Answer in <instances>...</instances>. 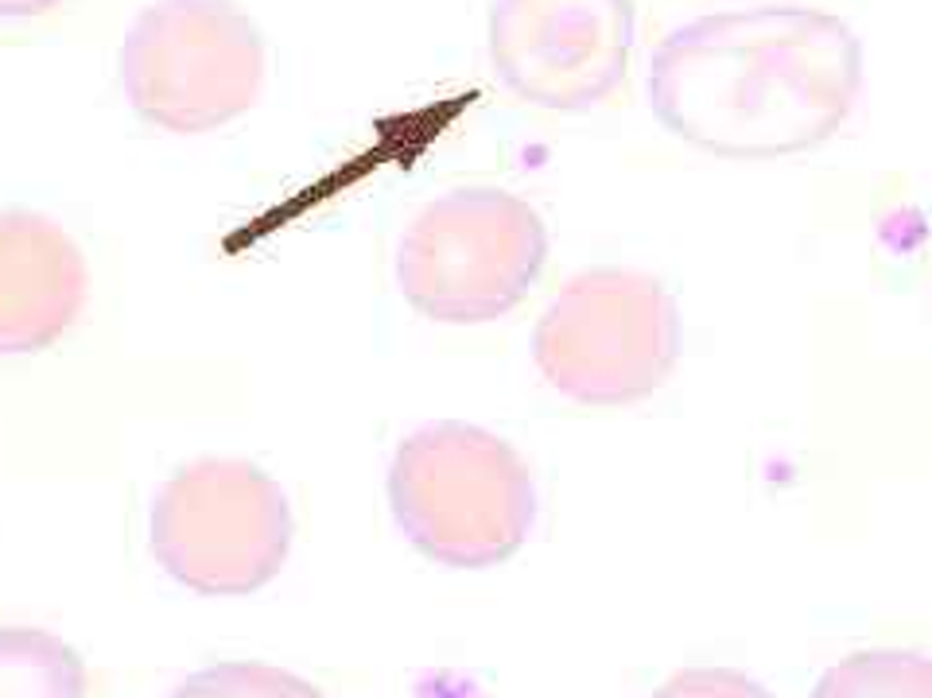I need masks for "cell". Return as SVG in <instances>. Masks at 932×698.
I'll use <instances>...</instances> for the list:
<instances>
[{
    "instance_id": "cell-1",
    "label": "cell",
    "mask_w": 932,
    "mask_h": 698,
    "mask_svg": "<svg viewBox=\"0 0 932 698\" xmlns=\"http://www.w3.org/2000/svg\"><path fill=\"white\" fill-rule=\"evenodd\" d=\"M863 90V47L816 9L719 12L677 27L649 66V106L672 136L731 159L809 152Z\"/></svg>"
},
{
    "instance_id": "cell-6",
    "label": "cell",
    "mask_w": 932,
    "mask_h": 698,
    "mask_svg": "<svg viewBox=\"0 0 932 698\" xmlns=\"http://www.w3.org/2000/svg\"><path fill=\"white\" fill-rule=\"evenodd\" d=\"M281 481L245 458H195L152 497V558L202 598H245L268 586L292 551Z\"/></svg>"
},
{
    "instance_id": "cell-2",
    "label": "cell",
    "mask_w": 932,
    "mask_h": 698,
    "mask_svg": "<svg viewBox=\"0 0 932 698\" xmlns=\"http://www.w3.org/2000/svg\"><path fill=\"white\" fill-rule=\"evenodd\" d=\"M388 505L413 547L443 567H494L533 532L537 485L502 435L459 419L428 423L396 446Z\"/></svg>"
},
{
    "instance_id": "cell-7",
    "label": "cell",
    "mask_w": 932,
    "mask_h": 698,
    "mask_svg": "<svg viewBox=\"0 0 932 698\" xmlns=\"http://www.w3.org/2000/svg\"><path fill=\"white\" fill-rule=\"evenodd\" d=\"M634 24V0H497L490 63L513 98L583 113L626 78Z\"/></svg>"
},
{
    "instance_id": "cell-11",
    "label": "cell",
    "mask_w": 932,
    "mask_h": 698,
    "mask_svg": "<svg viewBox=\"0 0 932 698\" xmlns=\"http://www.w3.org/2000/svg\"><path fill=\"white\" fill-rule=\"evenodd\" d=\"M172 698H322V690L284 667L233 660L187 675Z\"/></svg>"
},
{
    "instance_id": "cell-12",
    "label": "cell",
    "mask_w": 932,
    "mask_h": 698,
    "mask_svg": "<svg viewBox=\"0 0 932 698\" xmlns=\"http://www.w3.org/2000/svg\"><path fill=\"white\" fill-rule=\"evenodd\" d=\"M653 698H769L754 679L738 672H684Z\"/></svg>"
},
{
    "instance_id": "cell-4",
    "label": "cell",
    "mask_w": 932,
    "mask_h": 698,
    "mask_svg": "<svg viewBox=\"0 0 932 698\" xmlns=\"http://www.w3.org/2000/svg\"><path fill=\"white\" fill-rule=\"evenodd\" d=\"M680 357V311L649 272L591 268L563 284L533 330V362L560 396L622 408L657 392Z\"/></svg>"
},
{
    "instance_id": "cell-3",
    "label": "cell",
    "mask_w": 932,
    "mask_h": 698,
    "mask_svg": "<svg viewBox=\"0 0 932 698\" xmlns=\"http://www.w3.org/2000/svg\"><path fill=\"white\" fill-rule=\"evenodd\" d=\"M548 261V230L509 190H451L413 218L396 248L401 296L431 322L482 326L509 314Z\"/></svg>"
},
{
    "instance_id": "cell-10",
    "label": "cell",
    "mask_w": 932,
    "mask_h": 698,
    "mask_svg": "<svg viewBox=\"0 0 932 698\" xmlns=\"http://www.w3.org/2000/svg\"><path fill=\"white\" fill-rule=\"evenodd\" d=\"M816 698H932V664L906 652H863L832 667Z\"/></svg>"
},
{
    "instance_id": "cell-5",
    "label": "cell",
    "mask_w": 932,
    "mask_h": 698,
    "mask_svg": "<svg viewBox=\"0 0 932 698\" xmlns=\"http://www.w3.org/2000/svg\"><path fill=\"white\" fill-rule=\"evenodd\" d=\"M117 66L141 121L198 136L261 101L264 40L233 0H152L124 32Z\"/></svg>"
},
{
    "instance_id": "cell-13",
    "label": "cell",
    "mask_w": 932,
    "mask_h": 698,
    "mask_svg": "<svg viewBox=\"0 0 932 698\" xmlns=\"http://www.w3.org/2000/svg\"><path fill=\"white\" fill-rule=\"evenodd\" d=\"M66 0H0V20H32L47 16L51 9H58Z\"/></svg>"
},
{
    "instance_id": "cell-8",
    "label": "cell",
    "mask_w": 932,
    "mask_h": 698,
    "mask_svg": "<svg viewBox=\"0 0 932 698\" xmlns=\"http://www.w3.org/2000/svg\"><path fill=\"white\" fill-rule=\"evenodd\" d=\"M86 296L90 268L78 241L40 210H0V357L55 345Z\"/></svg>"
},
{
    "instance_id": "cell-9",
    "label": "cell",
    "mask_w": 932,
    "mask_h": 698,
    "mask_svg": "<svg viewBox=\"0 0 932 698\" xmlns=\"http://www.w3.org/2000/svg\"><path fill=\"white\" fill-rule=\"evenodd\" d=\"M90 675L63 636L43 629H0V698H86Z\"/></svg>"
}]
</instances>
